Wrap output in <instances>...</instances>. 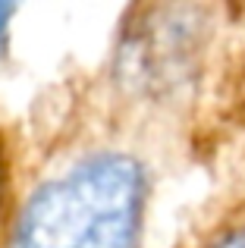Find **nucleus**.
<instances>
[{"label": "nucleus", "mask_w": 245, "mask_h": 248, "mask_svg": "<svg viewBox=\"0 0 245 248\" xmlns=\"http://www.w3.org/2000/svg\"><path fill=\"white\" fill-rule=\"evenodd\" d=\"M16 13V6L10 3H0V47H3V35H6V22H10V16Z\"/></svg>", "instance_id": "20e7f679"}, {"label": "nucleus", "mask_w": 245, "mask_h": 248, "mask_svg": "<svg viewBox=\"0 0 245 248\" xmlns=\"http://www.w3.org/2000/svg\"><path fill=\"white\" fill-rule=\"evenodd\" d=\"M211 248H245V226H239V230L227 232V236H220Z\"/></svg>", "instance_id": "7ed1b4c3"}, {"label": "nucleus", "mask_w": 245, "mask_h": 248, "mask_svg": "<svg viewBox=\"0 0 245 248\" xmlns=\"http://www.w3.org/2000/svg\"><path fill=\"white\" fill-rule=\"evenodd\" d=\"M141 207L138 164L120 154L94 157L29 201L13 248H132Z\"/></svg>", "instance_id": "f257e3e1"}, {"label": "nucleus", "mask_w": 245, "mask_h": 248, "mask_svg": "<svg viewBox=\"0 0 245 248\" xmlns=\"http://www.w3.org/2000/svg\"><path fill=\"white\" fill-rule=\"evenodd\" d=\"M6 207H10V176H6V157L3 148H0V230H3L6 220Z\"/></svg>", "instance_id": "f03ea898"}]
</instances>
